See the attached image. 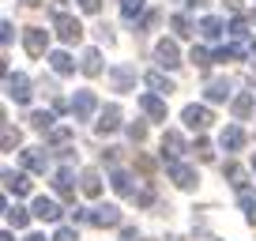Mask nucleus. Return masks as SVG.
Masks as SVG:
<instances>
[{"label":"nucleus","mask_w":256,"mask_h":241,"mask_svg":"<svg viewBox=\"0 0 256 241\" xmlns=\"http://www.w3.org/2000/svg\"><path fill=\"white\" fill-rule=\"evenodd\" d=\"M110 83H113V90H124V94H128V90L136 87V68H128V64H117V68L110 72Z\"/></svg>","instance_id":"nucleus-12"},{"label":"nucleus","mask_w":256,"mask_h":241,"mask_svg":"<svg viewBox=\"0 0 256 241\" xmlns=\"http://www.w3.org/2000/svg\"><path fill=\"white\" fill-rule=\"evenodd\" d=\"M4 87H8V98H16L19 106H30L34 90H30V80H26L23 72H8L4 76Z\"/></svg>","instance_id":"nucleus-2"},{"label":"nucleus","mask_w":256,"mask_h":241,"mask_svg":"<svg viewBox=\"0 0 256 241\" xmlns=\"http://www.w3.org/2000/svg\"><path fill=\"white\" fill-rule=\"evenodd\" d=\"M49 64H53L56 76H72V72H76V60L64 53V49H53V53H49Z\"/></svg>","instance_id":"nucleus-21"},{"label":"nucleus","mask_w":256,"mask_h":241,"mask_svg":"<svg viewBox=\"0 0 256 241\" xmlns=\"http://www.w3.org/2000/svg\"><path fill=\"white\" fill-rule=\"evenodd\" d=\"M56 38H60L64 46L80 42V38H83V26H80V19H72V16H60V19H56Z\"/></svg>","instance_id":"nucleus-10"},{"label":"nucleus","mask_w":256,"mask_h":241,"mask_svg":"<svg viewBox=\"0 0 256 241\" xmlns=\"http://www.w3.org/2000/svg\"><path fill=\"white\" fill-rule=\"evenodd\" d=\"M0 241H12V234H8V230H4V234H0Z\"/></svg>","instance_id":"nucleus-50"},{"label":"nucleus","mask_w":256,"mask_h":241,"mask_svg":"<svg viewBox=\"0 0 256 241\" xmlns=\"http://www.w3.org/2000/svg\"><path fill=\"white\" fill-rule=\"evenodd\" d=\"M158 23H162V12H147V16L140 19V30H154Z\"/></svg>","instance_id":"nucleus-37"},{"label":"nucleus","mask_w":256,"mask_h":241,"mask_svg":"<svg viewBox=\"0 0 256 241\" xmlns=\"http://www.w3.org/2000/svg\"><path fill=\"white\" fill-rule=\"evenodd\" d=\"M110 185H113V192H117V196H136V181H132V174H124V170H113Z\"/></svg>","instance_id":"nucleus-16"},{"label":"nucleus","mask_w":256,"mask_h":241,"mask_svg":"<svg viewBox=\"0 0 256 241\" xmlns=\"http://www.w3.org/2000/svg\"><path fill=\"white\" fill-rule=\"evenodd\" d=\"M184 151H188L184 136H181V132H174V128H166V136H162V162H177Z\"/></svg>","instance_id":"nucleus-5"},{"label":"nucleus","mask_w":256,"mask_h":241,"mask_svg":"<svg viewBox=\"0 0 256 241\" xmlns=\"http://www.w3.org/2000/svg\"><path fill=\"white\" fill-rule=\"evenodd\" d=\"M222 174H226V181H230V185L238 188V192H241V188H248V181H245V170H241L238 162H226V166H222Z\"/></svg>","instance_id":"nucleus-25"},{"label":"nucleus","mask_w":256,"mask_h":241,"mask_svg":"<svg viewBox=\"0 0 256 241\" xmlns=\"http://www.w3.org/2000/svg\"><path fill=\"white\" fill-rule=\"evenodd\" d=\"M98 110V98H94V90H76V98H72V117L76 120H90V113Z\"/></svg>","instance_id":"nucleus-6"},{"label":"nucleus","mask_w":256,"mask_h":241,"mask_svg":"<svg viewBox=\"0 0 256 241\" xmlns=\"http://www.w3.org/2000/svg\"><path fill=\"white\" fill-rule=\"evenodd\" d=\"M4 215H8V222L16 226V230H23V226L30 222L34 211H23V208H12V204H4Z\"/></svg>","instance_id":"nucleus-28"},{"label":"nucleus","mask_w":256,"mask_h":241,"mask_svg":"<svg viewBox=\"0 0 256 241\" xmlns=\"http://www.w3.org/2000/svg\"><path fill=\"white\" fill-rule=\"evenodd\" d=\"M192 151H196V158H200V162H211V158H215V151H211V144H208V140H196V147H192Z\"/></svg>","instance_id":"nucleus-36"},{"label":"nucleus","mask_w":256,"mask_h":241,"mask_svg":"<svg viewBox=\"0 0 256 241\" xmlns=\"http://www.w3.org/2000/svg\"><path fill=\"white\" fill-rule=\"evenodd\" d=\"M238 200H241V211H245V218L256 226V192H252V188H241Z\"/></svg>","instance_id":"nucleus-26"},{"label":"nucleus","mask_w":256,"mask_h":241,"mask_svg":"<svg viewBox=\"0 0 256 241\" xmlns=\"http://www.w3.org/2000/svg\"><path fill=\"white\" fill-rule=\"evenodd\" d=\"M252 19H256V16H252Z\"/></svg>","instance_id":"nucleus-52"},{"label":"nucleus","mask_w":256,"mask_h":241,"mask_svg":"<svg viewBox=\"0 0 256 241\" xmlns=\"http://www.w3.org/2000/svg\"><path fill=\"white\" fill-rule=\"evenodd\" d=\"M252 170H256V158H252Z\"/></svg>","instance_id":"nucleus-51"},{"label":"nucleus","mask_w":256,"mask_h":241,"mask_svg":"<svg viewBox=\"0 0 256 241\" xmlns=\"http://www.w3.org/2000/svg\"><path fill=\"white\" fill-rule=\"evenodd\" d=\"M218 144H222V151H241V147H245V132H241L238 124H230V128H222Z\"/></svg>","instance_id":"nucleus-20"},{"label":"nucleus","mask_w":256,"mask_h":241,"mask_svg":"<svg viewBox=\"0 0 256 241\" xmlns=\"http://www.w3.org/2000/svg\"><path fill=\"white\" fill-rule=\"evenodd\" d=\"M120 16H124L128 23H136V19L144 16V0H120Z\"/></svg>","instance_id":"nucleus-31"},{"label":"nucleus","mask_w":256,"mask_h":241,"mask_svg":"<svg viewBox=\"0 0 256 241\" xmlns=\"http://www.w3.org/2000/svg\"><path fill=\"white\" fill-rule=\"evenodd\" d=\"M140 110H144L151 120H166V102H162V98L154 94V90H151V94H144V98H140Z\"/></svg>","instance_id":"nucleus-15"},{"label":"nucleus","mask_w":256,"mask_h":241,"mask_svg":"<svg viewBox=\"0 0 256 241\" xmlns=\"http://www.w3.org/2000/svg\"><path fill=\"white\" fill-rule=\"evenodd\" d=\"M80 68H83V76H102V53L98 49H83V56H80Z\"/></svg>","instance_id":"nucleus-18"},{"label":"nucleus","mask_w":256,"mask_h":241,"mask_svg":"<svg viewBox=\"0 0 256 241\" xmlns=\"http://www.w3.org/2000/svg\"><path fill=\"white\" fill-rule=\"evenodd\" d=\"M76 4H80L87 16H98V8H102V0H76Z\"/></svg>","instance_id":"nucleus-42"},{"label":"nucleus","mask_w":256,"mask_h":241,"mask_svg":"<svg viewBox=\"0 0 256 241\" xmlns=\"http://www.w3.org/2000/svg\"><path fill=\"white\" fill-rule=\"evenodd\" d=\"M53 188L60 200H76V181H72V170H56L53 174Z\"/></svg>","instance_id":"nucleus-14"},{"label":"nucleus","mask_w":256,"mask_h":241,"mask_svg":"<svg viewBox=\"0 0 256 241\" xmlns=\"http://www.w3.org/2000/svg\"><path fill=\"white\" fill-rule=\"evenodd\" d=\"M23 170H26V174H46V170H49V151H46V147H30V151H23Z\"/></svg>","instance_id":"nucleus-9"},{"label":"nucleus","mask_w":256,"mask_h":241,"mask_svg":"<svg viewBox=\"0 0 256 241\" xmlns=\"http://www.w3.org/2000/svg\"><path fill=\"white\" fill-rule=\"evenodd\" d=\"M170 26H174V34H177V38H188V34H192L188 16H174V19H170Z\"/></svg>","instance_id":"nucleus-34"},{"label":"nucleus","mask_w":256,"mask_h":241,"mask_svg":"<svg viewBox=\"0 0 256 241\" xmlns=\"http://www.w3.org/2000/svg\"><path fill=\"white\" fill-rule=\"evenodd\" d=\"M30 211H34V218H42V222H56V218L64 215V211H60V204H56V200H49V196H38Z\"/></svg>","instance_id":"nucleus-11"},{"label":"nucleus","mask_w":256,"mask_h":241,"mask_svg":"<svg viewBox=\"0 0 256 241\" xmlns=\"http://www.w3.org/2000/svg\"><path fill=\"white\" fill-rule=\"evenodd\" d=\"M60 16H68V4H64V0H53V19H60Z\"/></svg>","instance_id":"nucleus-44"},{"label":"nucleus","mask_w":256,"mask_h":241,"mask_svg":"<svg viewBox=\"0 0 256 241\" xmlns=\"http://www.w3.org/2000/svg\"><path fill=\"white\" fill-rule=\"evenodd\" d=\"M19 140H23V132H19V128H12V124H4V128H0V144H4V151H16Z\"/></svg>","instance_id":"nucleus-30"},{"label":"nucleus","mask_w":256,"mask_h":241,"mask_svg":"<svg viewBox=\"0 0 256 241\" xmlns=\"http://www.w3.org/2000/svg\"><path fill=\"white\" fill-rule=\"evenodd\" d=\"M26 120H30V128H38V132H53V120L56 117H53V113H46V110H34Z\"/></svg>","instance_id":"nucleus-27"},{"label":"nucleus","mask_w":256,"mask_h":241,"mask_svg":"<svg viewBox=\"0 0 256 241\" xmlns=\"http://www.w3.org/2000/svg\"><path fill=\"white\" fill-rule=\"evenodd\" d=\"M53 241H80V238H76V230H72V226H60V230L53 234Z\"/></svg>","instance_id":"nucleus-41"},{"label":"nucleus","mask_w":256,"mask_h":241,"mask_svg":"<svg viewBox=\"0 0 256 241\" xmlns=\"http://www.w3.org/2000/svg\"><path fill=\"white\" fill-rule=\"evenodd\" d=\"M76 222H87V226H98V230H106V226H120V208L117 204H106V208H76Z\"/></svg>","instance_id":"nucleus-1"},{"label":"nucleus","mask_w":256,"mask_h":241,"mask_svg":"<svg viewBox=\"0 0 256 241\" xmlns=\"http://www.w3.org/2000/svg\"><path fill=\"white\" fill-rule=\"evenodd\" d=\"M181 120L188 124L192 132H208L215 117H211V110H208V106H184V110H181Z\"/></svg>","instance_id":"nucleus-3"},{"label":"nucleus","mask_w":256,"mask_h":241,"mask_svg":"<svg viewBox=\"0 0 256 241\" xmlns=\"http://www.w3.org/2000/svg\"><path fill=\"white\" fill-rule=\"evenodd\" d=\"M204 98H208V102H226V98H230V80H211L208 87H204Z\"/></svg>","instance_id":"nucleus-23"},{"label":"nucleus","mask_w":256,"mask_h":241,"mask_svg":"<svg viewBox=\"0 0 256 241\" xmlns=\"http://www.w3.org/2000/svg\"><path fill=\"white\" fill-rule=\"evenodd\" d=\"M80 188H83V196H98V192H102V177H98V170H83V174H80Z\"/></svg>","instance_id":"nucleus-24"},{"label":"nucleus","mask_w":256,"mask_h":241,"mask_svg":"<svg viewBox=\"0 0 256 241\" xmlns=\"http://www.w3.org/2000/svg\"><path fill=\"white\" fill-rule=\"evenodd\" d=\"M120 241H140V238H136V230H132V226H124V230H120Z\"/></svg>","instance_id":"nucleus-45"},{"label":"nucleus","mask_w":256,"mask_h":241,"mask_svg":"<svg viewBox=\"0 0 256 241\" xmlns=\"http://www.w3.org/2000/svg\"><path fill=\"white\" fill-rule=\"evenodd\" d=\"M72 140V128H53L49 132V144H68Z\"/></svg>","instance_id":"nucleus-40"},{"label":"nucleus","mask_w":256,"mask_h":241,"mask_svg":"<svg viewBox=\"0 0 256 241\" xmlns=\"http://www.w3.org/2000/svg\"><path fill=\"white\" fill-rule=\"evenodd\" d=\"M4 188L8 192H16V196H30V177L26 174H16V170H4Z\"/></svg>","instance_id":"nucleus-13"},{"label":"nucleus","mask_w":256,"mask_h":241,"mask_svg":"<svg viewBox=\"0 0 256 241\" xmlns=\"http://www.w3.org/2000/svg\"><path fill=\"white\" fill-rule=\"evenodd\" d=\"M23 46H26V53H30V56H42V53H46V46H49V30H46V26H30V30L23 34Z\"/></svg>","instance_id":"nucleus-8"},{"label":"nucleus","mask_w":256,"mask_h":241,"mask_svg":"<svg viewBox=\"0 0 256 241\" xmlns=\"http://www.w3.org/2000/svg\"><path fill=\"white\" fill-rule=\"evenodd\" d=\"M166 177L174 181L177 188H196V181H200V177H196V170L184 166L181 158H177V162H166Z\"/></svg>","instance_id":"nucleus-4"},{"label":"nucleus","mask_w":256,"mask_h":241,"mask_svg":"<svg viewBox=\"0 0 256 241\" xmlns=\"http://www.w3.org/2000/svg\"><path fill=\"white\" fill-rule=\"evenodd\" d=\"M248 53H252V56H256V38H252V42H248Z\"/></svg>","instance_id":"nucleus-48"},{"label":"nucleus","mask_w":256,"mask_h":241,"mask_svg":"<svg viewBox=\"0 0 256 241\" xmlns=\"http://www.w3.org/2000/svg\"><path fill=\"white\" fill-rule=\"evenodd\" d=\"M154 60H158L162 68H177V64H181V53H177V42H174V38H162L158 46H154Z\"/></svg>","instance_id":"nucleus-7"},{"label":"nucleus","mask_w":256,"mask_h":241,"mask_svg":"<svg viewBox=\"0 0 256 241\" xmlns=\"http://www.w3.org/2000/svg\"><path fill=\"white\" fill-rule=\"evenodd\" d=\"M238 56H241V46H222L215 53V60H238Z\"/></svg>","instance_id":"nucleus-38"},{"label":"nucleus","mask_w":256,"mask_h":241,"mask_svg":"<svg viewBox=\"0 0 256 241\" xmlns=\"http://www.w3.org/2000/svg\"><path fill=\"white\" fill-rule=\"evenodd\" d=\"M23 4H26V8H38V4H42V0H23Z\"/></svg>","instance_id":"nucleus-47"},{"label":"nucleus","mask_w":256,"mask_h":241,"mask_svg":"<svg viewBox=\"0 0 256 241\" xmlns=\"http://www.w3.org/2000/svg\"><path fill=\"white\" fill-rule=\"evenodd\" d=\"M188 60H192V64H196V68H200V72H208V68H211V60H215V56H211V53H208V49H204V46H192Z\"/></svg>","instance_id":"nucleus-29"},{"label":"nucleus","mask_w":256,"mask_h":241,"mask_svg":"<svg viewBox=\"0 0 256 241\" xmlns=\"http://www.w3.org/2000/svg\"><path fill=\"white\" fill-rule=\"evenodd\" d=\"M144 80H147V87H151L154 94H174V90H177L174 80H170V76H162V72H147Z\"/></svg>","instance_id":"nucleus-22"},{"label":"nucleus","mask_w":256,"mask_h":241,"mask_svg":"<svg viewBox=\"0 0 256 241\" xmlns=\"http://www.w3.org/2000/svg\"><path fill=\"white\" fill-rule=\"evenodd\" d=\"M248 113H252V94H238V98H234V117L245 120Z\"/></svg>","instance_id":"nucleus-33"},{"label":"nucleus","mask_w":256,"mask_h":241,"mask_svg":"<svg viewBox=\"0 0 256 241\" xmlns=\"http://www.w3.org/2000/svg\"><path fill=\"white\" fill-rule=\"evenodd\" d=\"M196 30H200V34H204V38H208V42H215V38H222V34H226V23H222V19H218V16H204Z\"/></svg>","instance_id":"nucleus-17"},{"label":"nucleus","mask_w":256,"mask_h":241,"mask_svg":"<svg viewBox=\"0 0 256 241\" xmlns=\"http://www.w3.org/2000/svg\"><path fill=\"white\" fill-rule=\"evenodd\" d=\"M117 128H120V110H117V106H106L102 117H98V132L110 136V132H117Z\"/></svg>","instance_id":"nucleus-19"},{"label":"nucleus","mask_w":256,"mask_h":241,"mask_svg":"<svg viewBox=\"0 0 256 241\" xmlns=\"http://www.w3.org/2000/svg\"><path fill=\"white\" fill-rule=\"evenodd\" d=\"M0 38H4V46H12V38H16V23H12V19L0 23Z\"/></svg>","instance_id":"nucleus-39"},{"label":"nucleus","mask_w":256,"mask_h":241,"mask_svg":"<svg viewBox=\"0 0 256 241\" xmlns=\"http://www.w3.org/2000/svg\"><path fill=\"white\" fill-rule=\"evenodd\" d=\"M188 4H192V8H200V4H208V0H188Z\"/></svg>","instance_id":"nucleus-49"},{"label":"nucleus","mask_w":256,"mask_h":241,"mask_svg":"<svg viewBox=\"0 0 256 241\" xmlns=\"http://www.w3.org/2000/svg\"><path fill=\"white\" fill-rule=\"evenodd\" d=\"M26 241H46V234H26Z\"/></svg>","instance_id":"nucleus-46"},{"label":"nucleus","mask_w":256,"mask_h":241,"mask_svg":"<svg viewBox=\"0 0 256 241\" xmlns=\"http://www.w3.org/2000/svg\"><path fill=\"white\" fill-rule=\"evenodd\" d=\"M128 140H132V144H144L147 140V124L144 120H132V124H128Z\"/></svg>","instance_id":"nucleus-35"},{"label":"nucleus","mask_w":256,"mask_h":241,"mask_svg":"<svg viewBox=\"0 0 256 241\" xmlns=\"http://www.w3.org/2000/svg\"><path fill=\"white\" fill-rule=\"evenodd\" d=\"M136 204H140V208H151V204H154V192H151V188H144V192L136 196Z\"/></svg>","instance_id":"nucleus-43"},{"label":"nucleus","mask_w":256,"mask_h":241,"mask_svg":"<svg viewBox=\"0 0 256 241\" xmlns=\"http://www.w3.org/2000/svg\"><path fill=\"white\" fill-rule=\"evenodd\" d=\"M226 34H230V38H234V46H245V38H248V26H245V19H234V23L230 26H226Z\"/></svg>","instance_id":"nucleus-32"}]
</instances>
